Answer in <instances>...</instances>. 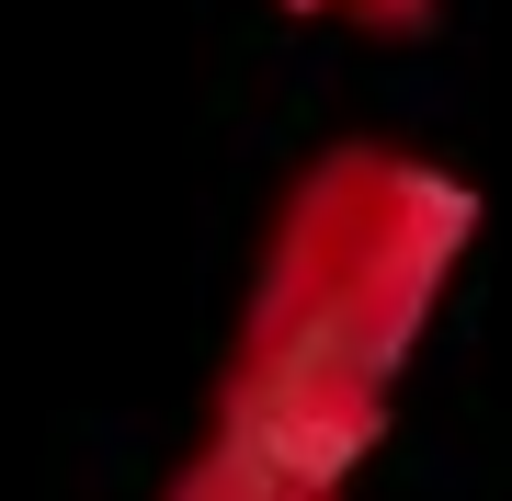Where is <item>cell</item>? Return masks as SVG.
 Returning <instances> with one entry per match:
<instances>
[{
	"instance_id": "cell-1",
	"label": "cell",
	"mask_w": 512,
	"mask_h": 501,
	"mask_svg": "<svg viewBox=\"0 0 512 501\" xmlns=\"http://www.w3.org/2000/svg\"><path fill=\"white\" fill-rule=\"evenodd\" d=\"M467 240H478L467 171L387 149V137L319 149L262 228L217 376V445L285 467V479L353 490V467L376 456L387 410H399L410 353L444 319Z\"/></svg>"
},
{
	"instance_id": "cell-2",
	"label": "cell",
	"mask_w": 512,
	"mask_h": 501,
	"mask_svg": "<svg viewBox=\"0 0 512 501\" xmlns=\"http://www.w3.org/2000/svg\"><path fill=\"white\" fill-rule=\"evenodd\" d=\"M160 501H342V490H319V479H285V467H262V456H239L205 433L194 467H171V490Z\"/></svg>"
},
{
	"instance_id": "cell-3",
	"label": "cell",
	"mask_w": 512,
	"mask_h": 501,
	"mask_svg": "<svg viewBox=\"0 0 512 501\" xmlns=\"http://www.w3.org/2000/svg\"><path fill=\"white\" fill-rule=\"evenodd\" d=\"M285 12H308V23H353V35H433L444 0H285Z\"/></svg>"
}]
</instances>
